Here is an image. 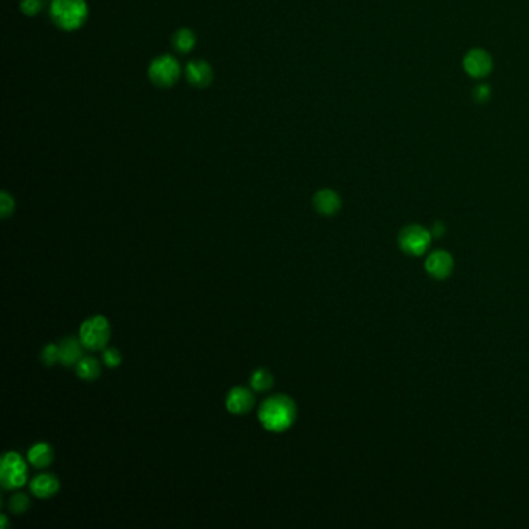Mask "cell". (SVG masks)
<instances>
[{
	"label": "cell",
	"mask_w": 529,
	"mask_h": 529,
	"mask_svg": "<svg viewBox=\"0 0 529 529\" xmlns=\"http://www.w3.org/2000/svg\"><path fill=\"white\" fill-rule=\"evenodd\" d=\"M258 418L266 430L281 433L294 426L296 419V405L286 394H275L261 404Z\"/></svg>",
	"instance_id": "cell-1"
},
{
	"label": "cell",
	"mask_w": 529,
	"mask_h": 529,
	"mask_svg": "<svg viewBox=\"0 0 529 529\" xmlns=\"http://www.w3.org/2000/svg\"><path fill=\"white\" fill-rule=\"evenodd\" d=\"M89 8L84 0H53L50 6V18L53 24L64 32H74L84 25Z\"/></svg>",
	"instance_id": "cell-2"
},
{
	"label": "cell",
	"mask_w": 529,
	"mask_h": 529,
	"mask_svg": "<svg viewBox=\"0 0 529 529\" xmlns=\"http://www.w3.org/2000/svg\"><path fill=\"white\" fill-rule=\"evenodd\" d=\"M110 325L106 317L95 315L87 318L79 327V340L86 349L91 351H100L107 346L110 340Z\"/></svg>",
	"instance_id": "cell-3"
},
{
	"label": "cell",
	"mask_w": 529,
	"mask_h": 529,
	"mask_svg": "<svg viewBox=\"0 0 529 529\" xmlns=\"http://www.w3.org/2000/svg\"><path fill=\"white\" fill-rule=\"evenodd\" d=\"M431 232L419 223H412L400 230L398 242L400 250L410 256H421L430 247Z\"/></svg>",
	"instance_id": "cell-4"
},
{
	"label": "cell",
	"mask_w": 529,
	"mask_h": 529,
	"mask_svg": "<svg viewBox=\"0 0 529 529\" xmlns=\"http://www.w3.org/2000/svg\"><path fill=\"white\" fill-rule=\"evenodd\" d=\"M0 483L4 489L14 490L27 483V464L18 452L5 453L0 463Z\"/></svg>",
	"instance_id": "cell-5"
},
{
	"label": "cell",
	"mask_w": 529,
	"mask_h": 529,
	"mask_svg": "<svg viewBox=\"0 0 529 529\" xmlns=\"http://www.w3.org/2000/svg\"><path fill=\"white\" fill-rule=\"evenodd\" d=\"M148 77L157 87H171L181 78V65L174 56L162 55L149 64Z\"/></svg>",
	"instance_id": "cell-6"
},
{
	"label": "cell",
	"mask_w": 529,
	"mask_h": 529,
	"mask_svg": "<svg viewBox=\"0 0 529 529\" xmlns=\"http://www.w3.org/2000/svg\"><path fill=\"white\" fill-rule=\"evenodd\" d=\"M492 58L483 48H472L463 59V67L472 78H484L492 72Z\"/></svg>",
	"instance_id": "cell-7"
},
{
	"label": "cell",
	"mask_w": 529,
	"mask_h": 529,
	"mask_svg": "<svg viewBox=\"0 0 529 529\" xmlns=\"http://www.w3.org/2000/svg\"><path fill=\"white\" fill-rule=\"evenodd\" d=\"M426 270L431 278L445 280L453 272V256L447 250H435L426 258Z\"/></svg>",
	"instance_id": "cell-8"
},
{
	"label": "cell",
	"mask_w": 529,
	"mask_h": 529,
	"mask_svg": "<svg viewBox=\"0 0 529 529\" xmlns=\"http://www.w3.org/2000/svg\"><path fill=\"white\" fill-rule=\"evenodd\" d=\"M255 405V396L244 386H235L228 391L226 398V407L232 414H245Z\"/></svg>",
	"instance_id": "cell-9"
},
{
	"label": "cell",
	"mask_w": 529,
	"mask_h": 529,
	"mask_svg": "<svg viewBox=\"0 0 529 529\" xmlns=\"http://www.w3.org/2000/svg\"><path fill=\"white\" fill-rule=\"evenodd\" d=\"M185 77L190 81L191 86L202 89L213 81V69L210 64L207 61H202V59H199V61H191L186 64Z\"/></svg>",
	"instance_id": "cell-10"
},
{
	"label": "cell",
	"mask_w": 529,
	"mask_h": 529,
	"mask_svg": "<svg viewBox=\"0 0 529 529\" xmlns=\"http://www.w3.org/2000/svg\"><path fill=\"white\" fill-rule=\"evenodd\" d=\"M59 480L53 474H41L36 475L34 478L30 481V490L37 498H50L58 494L59 490Z\"/></svg>",
	"instance_id": "cell-11"
},
{
	"label": "cell",
	"mask_w": 529,
	"mask_h": 529,
	"mask_svg": "<svg viewBox=\"0 0 529 529\" xmlns=\"http://www.w3.org/2000/svg\"><path fill=\"white\" fill-rule=\"evenodd\" d=\"M59 346V362H61L64 367H74L81 359H83V344H81L79 337H67L64 339Z\"/></svg>",
	"instance_id": "cell-12"
},
{
	"label": "cell",
	"mask_w": 529,
	"mask_h": 529,
	"mask_svg": "<svg viewBox=\"0 0 529 529\" xmlns=\"http://www.w3.org/2000/svg\"><path fill=\"white\" fill-rule=\"evenodd\" d=\"M315 210L323 216H334L340 211L341 199L334 190L325 188L315 192L314 196Z\"/></svg>",
	"instance_id": "cell-13"
},
{
	"label": "cell",
	"mask_w": 529,
	"mask_h": 529,
	"mask_svg": "<svg viewBox=\"0 0 529 529\" xmlns=\"http://www.w3.org/2000/svg\"><path fill=\"white\" fill-rule=\"evenodd\" d=\"M28 461L30 464L37 467V469H46L48 467L51 463H53V449H51V445H48L47 443H37L34 444L32 449L28 450Z\"/></svg>",
	"instance_id": "cell-14"
},
{
	"label": "cell",
	"mask_w": 529,
	"mask_h": 529,
	"mask_svg": "<svg viewBox=\"0 0 529 529\" xmlns=\"http://www.w3.org/2000/svg\"><path fill=\"white\" fill-rule=\"evenodd\" d=\"M74 371H77L78 377L83 379V381L92 382L95 379H98L101 374V368H100V362L95 359V357H89L84 355L77 365H74Z\"/></svg>",
	"instance_id": "cell-15"
},
{
	"label": "cell",
	"mask_w": 529,
	"mask_h": 529,
	"mask_svg": "<svg viewBox=\"0 0 529 529\" xmlns=\"http://www.w3.org/2000/svg\"><path fill=\"white\" fill-rule=\"evenodd\" d=\"M196 46V34L190 28L177 30L173 36V47L178 53H190Z\"/></svg>",
	"instance_id": "cell-16"
},
{
	"label": "cell",
	"mask_w": 529,
	"mask_h": 529,
	"mask_svg": "<svg viewBox=\"0 0 529 529\" xmlns=\"http://www.w3.org/2000/svg\"><path fill=\"white\" fill-rule=\"evenodd\" d=\"M273 382H275L273 374L266 368H258L256 371H253V374L250 376L252 388L258 393L269 391L273 386Z\"/></svg>",
	"instance_id": "cell-17"
},
{
	"label": "cell",
	"mask_w": 529,
	"mask_h": 529,
	"mask_svg": "<svg viewBox=\"0 0 529 529\" xmlns=\"http://www.w3.org/2000/svg\"><path fill=\"white\" fill-rule=\"evenodd\" d=\"M30 508V498L24 492H16L10 497L8 509L13 514H24Z\"/></svg>",
	"instance_id": "cell-18"
},
{
	"label": "cell",
	"mask_w": 529,
	"mask_h": 529,
	"mask_svg": "<svg viewBox=\"0 0 529 529\" xmlns=\"http://www.w3.org/2000/svg\"><path fill=\"white\" fill-rule=\"evenodd\" d=\"M41 360L46 367H53L59 362V346L58 345H47L42 349Z\"/></svg>",
	"instance_id": "cell-19"
},
{
	"label": "cell",
	"mask_w": 529,
	"mask_h": 529,
	"mask_svg": "<svg viewBox=\"0 0 529 529\" xmlns=\"http://www.w3.org/2000/svg\"><path fill=\"white\" fill-rule=\"evenodd\" d=\"M44 6L42 0H20V11L25 16H36L39 14Z\"/></svg>",
	"instance_id": "cell-20"
},
{
	"label": "cell",
	"mask_w": 529,
	"mask_h": 529,
	"mask_svg": "<svg viewBox=\"0 0 529 529\" xmlns=\"http://www.w3.org/2000/svg\"><path fill=\"white\" fill-rule=\"evenodd\" d=\"M103 362H104V365H106V367H109V368H117V367H120V363H122V354H120V351H118V349H115V348H107L106 351L103 353Z\"/></svg>",
	"instance_id": "cell-21"
},
{
	"label": "cell",
	"mask_w": 529,
	"mask_h": 529,
	"mask_svg": "<svg viewBox=\"0 0 529 529\" xmlns=\"http://www.w3.org/2000/svg\"><path fill=\"white\" fill-rule=\"evenodd\" d=\"M13 211H14V199L6 191H2V195H0V216H2L4 219H6L8 216L13 214Z\"/></svg>",
	"instance_id": "cell-22"
},
{
	"label": "cell",
	"mask_w": 529,
	"mask_h": 529,
	"mask_svg": "<svg viewBox=\"0 0 529 529\" xmlns=\"http://www.w3.org/2000/svg\"><path fill=\"white\" fill-rule=\"evenodd\" d=\"M490 96V87L486 86V84H481V86H476L475 91H474V98L478 101V103H484L488 101V98Z\"/></svg>",
	"instance_id": "cell-23"
},
{
	"label": "cell",
	"mask_w": 529,
	"mask_h": 529,
	"mask_svg": "<svg viewBox=\"0 0 529 529\" xmlns=\"http://www.w3.org/2000/svg\"><path fill=\"white\" fill-rule=\"evenodd\" d=\"M430 232H431V236H435V237H441L444 233H445V227H444V223L443 222H435V226H433V228H431L430 230Z\"/></svg>",
	"instance_id": "cell-24"
},
{
	"label": "cell",
	"mask_w": 529,
	"mask_h": 529,
	"mask_svg": "<svg viewBox=\"0 0 529 529\" xmlns=\"http://www.w3.org/2000/svg\"><path fill=\"white\" fill-rule=\"evenodd\" d=\"M0 520H2V528L6 529V525H8V521H6V516H2V517H0Z\"/></svg>",
	"instance_id": "cell-25"
}]
</instances>
